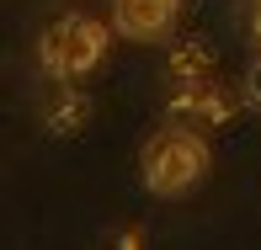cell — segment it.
<instances>
[{
    "instance_id": "obj_4",
    "label": "cell",
    "mask_w": 261,
    "mask_h": 250,
    "mask_svg": "<svg viewBox=\"0 0 261 250\" xmlns=\"http://www.w3.org/2000/svg\"><path fill=\"white\" fill-rule=\"evenodd\" d=\"M171 75H176V86H203V80H213V59L197 48V43H187V48L171 59Z\"/></svg>"
},
{
    "instance_id": "obj_6",
    "label": "cell",
    "mask_w": 261,
    "mask_h": 250,
    "mask_svg": "<svg viewBox=\"0 0 261 250\" xmlns=\"http://www.w3.org/2000/svg\"><path fill=\"white\" fill-rule=\"evenodd\" d=\"M256 38H261V0H256Z\"/></svg>"
},
{
    "instance_id": "obj_2",
    "label": "cell",
    "mask_w": 261,
    "mask_h": 250,
    "mask_svg": "<svg viewBox=\"0 0 261 250\" xmlns=\"http://www.w3.org/2000/svg\"><path fill=\"white\" fill-rule=\"evenodd\" d=\"M101 53H107V27L91 21V16H59L38 38L43 69H54L59 80H75V75H86V69H96Z\"/></svg>"
},
{
    "instance_id": "obj_1",
    "label": "cell",
    "mask_w": 261,
    "mask_h": 250,
    "mask_svg": "<svg viewBox=\"0 0 261 250\" xmlns=\"http://www.w3.org/2000/svg\"><path fill=\"white\" fill-rule=\"evenodd\" d=\"M144 186L155 197H187L197 181L208 176V144L192 133V128H165L144 144Z\"/></svg>"
},
{
    "instance_id": "obj_5",
    "label": "cell",
    "mask_w": 261,
    "mask_h": 250,
    "mask_svg": "<svg viewBox=\"0 0 261 250\" xmlns=\"http://www.w3.org/2000/svg\"><path fill=\"white\" fill-rule=\"evenodd\" d=\"M251 101H261V64H256V75H251Z\"/></svg>"
},
{
    "instance_id": "obj_3",
    "label": "cell",
    "mask_w": 261,
    "mask_h": 250,
    "mask_svg": "<svg viewBox=\"0 0 261 250\" xmlns=\"http://www.w3.org/2000/svg\"><path fill=\"white\" fill-rule=\"evenodd\" d=\"M112 16L123 38H160L176 21V0H112Z\"/></svg>"
}]
</instances>
